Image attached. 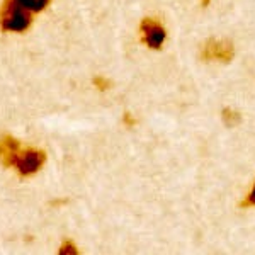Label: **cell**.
I'll return each mask as SVG.
<instances>
[{
  "mask_svg": "<svg viewBox=\"0 0 255 255\" xmlns=\"http://www.w3.org/2000/svg\"><path fill=\"white\" fill-rule=\"evenodd\" d=\"M32 24V12L15 0H3L0 5V29L3 32H26Z\"/></svg>",
  "mask_w": 255,
  "mask_h": 255,
  "instance_id": "1",
  "label": "cell"
},
{
  "mask_svg": "<svg viewBox=\"0 0 255 255\" xmlns=\"http://www.w3.org/2000/svg\"><path fill=\"white\" fill-rule=\"evenodd\" d=\"M48 160V155L44 150L41 148H32V146H26L20 150L17 162H15V170L20 177H31L34 174H38L41 168L44 167Z\"/></svg>",
  "mask_w": 255,
  "mask_h": 255,
  "instance_id": "2",
  "label": "cell"
},
{
  "mask_svg": "<svg viewBox=\"0 0 255 255\" xmlns=\"http://www.w3.org/2000/svg\"><path fill=\"white\" fill-rule=\"evenodd\" d=\"M235 56V48H233L232 41L226 39H208L203 44V51H201V58L204 61H221V63H228Z\"/></svg>",
  "mask_w": 255,
  "mask_h": 255,
  "instance_id": "3",
  "label": "cell"
},
{
  "mask_svg": "<svg viewBox=\"0 0 255 255\" xmlns=\"http://www.w3.org/2000/svg\"><path fill=\"white\" fill-rule=\"evenodd\" d=\"M139 36H141V43L145 46L151 49H160L163 46V43H165L167 32L165 27L158 20L145 17L141 20V24H139Z\"/></svg>",
  "mask_w": 255,
  "mask_h": 255,
  "instance_id": "4",
  "label": "cell"
},
{
  "mask_svg": "<svg viewBox=\"0 0 255 255\" xmlns=\"http://www.w3.org/2000/svg\"><path fill=\"white\" fill-rule=\"evenodd\" d=\"M20 150H22V145L17 138L12 134H2L0 136V165L5 168L15 167Z\"/></svg>",
  "mask_w": 255,
  "mask_h": 255,
  "instance_id": "5",
  "label": "cell"
},
{
  "mask_svg": "<svg viewBox=\"0 0 255 255\" xmlns=\"http://www.w3.org/2000/svg\"><path fill=\"white\" fill-rule=\"evenodd\" d=\"M15 2L29 12H43L51 3V0H15Z\"/></svg>",
  "mask_w": 255,
  "mask_h": 255,
  "instance_id": "6",
  "label": "cell"
},
{
  "mask_svg": "<svg viewBox=\"0 0 255 255\" xmlns=\"http://www.w3.org/2000/svg\"><path fill=\"white\" fill-rule=\"evenodd\" d=\"M58 254H60V255H67V254L79 255V249H77V245L73 244L72 240H65L63 244H61V247H60Z\"/></svg>",
  "mask_w": 255,
  "mask_h": 255,
  "instance_id": "7",
  "label": "cell"
},
{
  "mask_svg": "<svg viewBox=\"0 0 255 255\" xmlns=\"http://www.w3.org/2000/svg\"><path fill=\"white\" fill-rule=\"evenodd\" d=\"M244 206H255V184H254L252 191H250V194L247 196V199H245Z\"/></svg>",
  "mask_w": 255,
  "mask_h": 255,
  "instance_id": "8",
  "label": "cell"
},
{
  "mask_svg": "<svg viewBox=\"0 0 255 255\" xmlns=\"http://www.w3.org/2000/svg\"><path fill=\"white\" fill-rule=\"evenodd\" d=\"M94 84H96L101 90H104V89H108V87H109V85H108V80H104L102 77H96V79H94Z\"/></svg>",
  "mask_w": 255,
  "mask_h": 255,
  "instance_id": "9",
  "label": "cell"
}]
</instances>
